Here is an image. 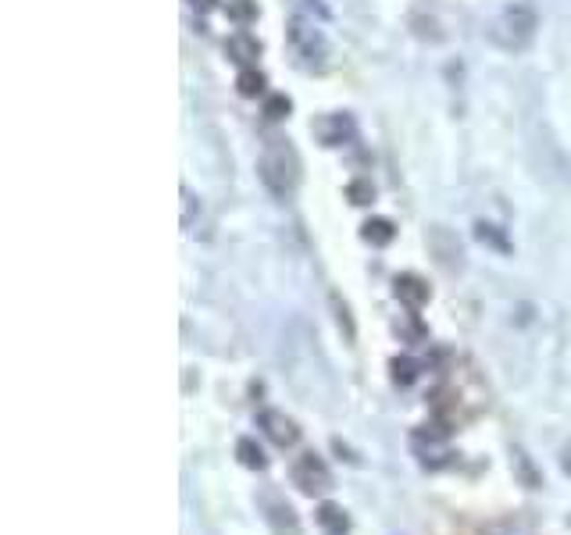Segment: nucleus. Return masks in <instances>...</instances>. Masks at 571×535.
Masks as SVG:
<instances>
[{
	"label": "nucleus",
	"mask_w": 571,
	"mask_h": 535,
	"mask_svg": "<svg viewBox=\"0 0 571 535\" xmlns=\"http://www.w3.org/2000/svg\"><path fill=\"white\" fill-rule=\"evenodd\" d=\"M393 293H396V300H400L404 307H411V310H422V307L432 300V289H429L425 278H418V275H396Z\"/></svg>",
	"instance_id": "6e6552de"
},
{
	"label": "nucleus",
	"mask_w": 571,
	"mask_h": 535,
	"mask_svg": "<svg viewBox=\"0 0 571 535\" xmlns=\"http://www.w3.org/2000/svg\"><path fill=\"white\" fill-rule=\"evenodd\" d=\"M289 479L307 497H321V493L332 489V471H328V464L318 454H300L293 461V468H289Z\"/></svg>",
	"instance_id": "20e7f679"
},
{
	"label": "nucleus",
	"mask_w": 571,
	"mask_h": 535,
	"mask_svg": "<svg viewBox=\"0 0 571 535\" xmlns=\"http://www.w3.org/2000/svg\"><path fill=\"white\" fill-rule=\"evenodd\" d=\"M536 29H540V18L529 4H511L504 7L490 25H486V36L493 47L507 50V54H518V50H529L533 39H536Z\"/></svg>",
	"instance_id": "f257e3e1"
},
{
	"label": "nucleus",
	"mask_w": 571,
	"mask_h": 535,
	"mask_svg": "<svg viewBox=\"0 0 571 535\" xmlns=\"http://www.w3.org/2000/svg\"><path fill=\"white\" fill-rule=\"evenodd\" d=\"M226 54H229V61H236L240 68H254L258 57H261V43H258V36H251V32H233V36L226 39Z\"/></svg>",
	"instance_id": "1a4fd4ad"
},
{
	"label": "nucleus",
	"mask_w": 571,
	"mask_h": 535,
	"mask_svg": "<svg viewBox=\"0 0 571 535\" xmlns=\"http://www.w3.org/2000/svg\"><path fill=\"white\" fill-rule=\"evenodd\" d=\"M265 507H272L268 522L276 525V532H279V535H286V529H289L293 535L300 532V525H296V514H293V507L286 504L283 497H276V493H272V497H265Z\"/></svg>",
	"instance_id": "9b49d317"
},
{
	"label": "nucleus",
	"mask_w": 571,
	"mask_h": 535,
	"mask_svg": "<svg viewBox=\"0 0 571 535\" xmlns=\"http://www.w3.org/2000/svg\"><path fill=\"white\" fill-rule=\"evenodd\" d=\"M190 4H193L197 11H211V7H215V0H190Z\"/></svg>",
	"instance_id": "4be33fe9"
},
{
	"label": "nucleus",
	"mask_w": 571,
	"mask_h": 535,
	"mask_svg": "<svg viewBox=\"0 0 571 535\" xmlns=\"http://www.w3.org/2000/svg\"><path fill=\"white\" fill-rule=\"evenodd\" d=\"M346 200H350L354 208H368V204L375 200V183H371V179H350V183H346Z\"/></svg>",
	"instance_id": "dca6fc26"
},
{
	"label": "nucleus",
	"mask_w": 571,
	"mask_h": 535,
	"mask_svg": "<svg viewBox=\"0 0 571 535\" xmlns=\"http://www.w3.org/2000/svg\"><path fill=\"white\" fill-rule=\"evenodd\" d=\"M179 197H183V229H190V225H193V218H197V197H193L186 186L179 190Z\"/></svg>",
	"instance_id": "412c9836"
},
{
	"label": "nucleus",
	"mask_w": 571,
	"mask_h": 535,
	"mask_svg": "<svg viewBox=\"0 0 571 535\" xmlns=\"http://www.w3.org/2000/svg\"><path fill=\"white\" fill-rule=\"evenodd\" d=\"M332 307H336V321H339V328H346V339L354 343V335H357V332H354V321H350V307H346V303H339V296H336V293H332Z\"/></svg>",
	"instance_id": "aec40b11"
},
{
	"label": "nucleus",
	"mask_w": 571,
	"mask_h": 535,
	"mask_svg": "<svg viewBox=\"0 0 571 535\" xmlns=\"http://www.w3.org/2000/svg\"><path fill=\"white\" fill-rule=\"evenodd\" d=\"M311 132H314V140H318L321 147H346V143H354V136H357V122H354L346 111H332V115L314 118Z\"/></svg>",
	"instance_id": "39448f33"
},
{
	"label": "nucleus",
	"mask_w": 571,
	"mask_h": 535,
	"mask_svg": "<svg viewBox=\"0 0 571 535\" xmlns=\"http://www.w3.org/2000/svg\"><path fill=\"white\" fill-rule=\"evenodd\" d=\"M286 39H289L293 54H296L307 68H325V61H328V39H325V32H321L311 18L293 14V18L286 21Z\"/></svg>",
	"instance_id": "7ed1b4c3"
},
{
	"label": "nucleus",
	"mask_w": 571,
	"mask_h": 535,
	"mask_svg": "<svg viewBox=\"0 0 571 535\" xmlns=\"http://www.w3.org/2000/svg\"><path fill=\"white\" fill-rule=\"evenodd\" d=\"M258 429L276 443V446H293L300 439V429L293 418H286L283 411H261L258 414Z\"/></svg>",
	"instance_id": "0eeeda50"
},
{
	"label": "nucleus",
	"mask_w": 571,
	"mask_h": 535,
	"mask_svg": "<svg viewBox=\"0 0 571 535\" xmlns=\"http://www.w3.org/2000/svg\"><path fill=\"white\" fill-rule=\"evenodd\" d=\"M361 240L371 243V247H389V243L396 240V225H393L389 218H368V222L361 225Z\"/></svg>",
	"instance_id": "9d476101"
},
{
	"label": "nucleus",
	"mask_w": 571,
	"mask_h": 535,
	"mask_svg": "<svg viewBox=\"0 0 571 535\" xmlns=\"http://www.w3.org/2000/svg\"><path fill=\"white\" fill-rule=\"evenodd\" d=\"M226 11H229V18H233L236 25H251V21H258V4H254V0H229V4H226Z\"/></svg>",
	"instance_id": "f3484780"
},
{
	"label": "nucleus",
	"mask_w": 571,
	"mask_h": 535,
	"mask_svg": "<svg viewBox=\"0 0 571 535\" xmlns=\"http://www.w3.org/2000/svg\"><path fill=\"white\" fill-rule=\"evenodd\" d=\"M475 240H479L482 247H493L497 254H511V240H507V233H504V229H497L493 222H475Z\"/></svg>",
	"instance_id": "ddd939ff"
},
{
	"label": "nucleus",
	"mask_w": 571,
	"mask_h": 535,
	"mask_svg": "<svg viewBox=\"0 0 571 535\" xmlns=\"http://www.w3.org/2000/svg\"><path fill=\"white\" fill-rule=\"evenodd\" d=\"M307 4H311V7H314V11H318V14H321V18H328V7H325V4H321V0H307Z\"/></svg>",
	"instance_id": "5701e85b"
},
{
	"label": "nucleus",
	"mask_w": 571,
	"mask_h": 535,
	"mask_svg": "<svg viewBox=\"0 0 571 535\" xmlns=\"http://www.w3.org/2000/svg\"><path fill=\"white\" fill-rule=\"evenodd\" d=\"M265 75L258 72V68H243L240 72V79H236V89H240V97H247V100H258V97H265Z\"/></svg>",
	"instance_id": "2eb2a0df"
},
{
	"label": "nucleus",
	"mask_w": 571,
	"mask_h": 535,
	"mask_svg": "<svg viewBox=\"0 0 571 535\" xmlns=\"http://www.w3.org/2000/svg\"><path fill=\"white\" fill-rule=\"evenodd\" d=\"M289 111H293V100H289L286 93H272V97H265V118L283 122Z\"/></svg>",
	"instance_id": "6ab92c4d"
},
{
	"label": "nucleus",
	"mask_w": 571,
	"mask_h": 535,
	"mask_svg": "<svg viewBox=\"0 0 571 535\" xmlns=\"http://www.w3.org/2000/svg\"><path fill=\"white\" fill-rule=\"evenodd\" d=\"M314 522H318V525H321L328 535L350 532V518H346V511H343V507H336V504H321V507H318V514H314Z\"/></svg>",
	"instance_id": "f8f14e48"
},
{
	"label": "nucleus",
	"mask_w": 571,
	"mask_h": 535,
	"mask_svg": "<svg viewBox=\"0 0 571 535\" xmlns=\"http://www.w3.org/2000/svg\"><path fill=\"white\" fill-rule=\"evenodd\" d=\"M389 368H393V382H396V386H411V382L418 378V364H414L411 357H393Z\"/></svg>",
	"instance_id": "a211bd4d"
},
{
	"label": "nucleus",
	"mask_w": 571,
	"mask_h": 535,
	"mask_svg": "<svg viewBox=\"0 0 571 535\" xmlns=\"http://www.w3.org/2000/svg\"><path fill=\"white\" fill-rule=\"evenodd\" d=\"M425 243H429V251H432V258H436V265L447 268V271H457V268H464V251H461V240L450 233V229H443V225H432L429 229V236H425Z\"/></svg>",
	"instance_id": "423d86ee"
},
{
	"label": "nucleus",
	"mask_w": 571,
	"mask_h": 535,
	"mask_svg": "<svg viewBox=\"0 0 571 535\" xmlns=\"http://www.w3.org/2000/svg\"><path fill=\"white\" fill-rule=\"evenodd\" d=\"M236 457H240V464L243 468H251V471H265V450L258 446V439H251V436H243L240 443H236Z\"/></svg>",
	"instance_id": "4468645a"
},
{
	"label": "nucleus",
	"mask_w": 571,
	"mask_h": 535,
	"mask_svg": "<svg viewBox=\"0 0 571 535\" xmlns=\"http://www.w3.org/2000/svg\"><path fill=\"white\" fill-rule=\"evenodd\" d=\"M258 175L265 183V190L279 200H289L300 186V157L289 147V140H272L258 161Z\"/></svg>",
	"instance_id": "f03ea898"
}]
</instances>
